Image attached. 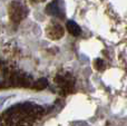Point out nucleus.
<instances>
[{
    "mask_svg": "<svg viewBox=\"0 0 127 126\" xmlns=\"http://www.w3.org/2000/svg\"><path fill=\"white\" fill-rule=\"evenodd\" d=\"M8 87H18V88H31L32 87V79L29 75L24 73L10 70L8 76Z\"/></svg>",
    "mask_w": 127,
    "mask_h": 126,
    "instance_id": "1",
    "label": "nucleus"
},
{
    "mask_svg": "<svg viewBox=\"0 0 127 126\" xmlns=\"http://www.w3.org/2000/svg\"><path fill=\"white\" fill-rule=\"evenodd\" d=\"M55 83L59 87L63 95L72 93L75 89V80L70 74H58L55 77Z\"/></svg>",
    "mask_w": 127,
    "mask_h": 126,
    "instance_id": "2",
    "label": "nucleus"
},
{
    "mask_svg": "<svg viewBox=\"0 0 127 126\" xmlns=\"http://www.w3.org/2000/svg\"><path fill=\"white\" fill-rule=\"evenodd\" d=\"M27 15V9L20 2L13 1L9 6V17L12 21L20 22Z\"/></svg>",
    "mask_w": 127,
    "mask_h": 126,
    "instance_id": "3",
    "label": "nucleus"
},
{
    "mask_svg": "<svg viewBox=\"0 0 127 126\" xmlns=\"http://www.w3.org/2000/svg\"><path fill=\"white\" fill-rule=\"evenodd\" d=\"M47 13L51 16H55L57 18L63 19L65 17V7L62 0H54L50 4L47 6Z\"/></svg>",
    "mask_w": 127,
    "mask_h": 126,
    "instance_id": "4",
    "label": "nucleus"
},
{
    "mask_svg": "<svg viewBox=\"0 0 127 126\" xmlns=\"http://www.w3.org/2000/svg\"><path fill=\"white\" fill-rule=\"evenodd\" d=\"M65 33V30H64L63 26L57 22H54L50 26H48L47 28V36H48L50 39L53 40H58L64 36Z\"/></svg>",
    "mask_w": 127,
    "mask_h": 126,
    "instance_id": "5",
    "label": "nucleus"
},
{
    "mask_svg": "<svg viewBox=\"0 0 127 126\" xmlns=\"http://www.w3.org/2000/svg\"><path fill=\"white\" fill-rule=\"evenodd\" d=\"M66 27H67L68 32H69L70 35L75 36V37H77V36H79L81 33L80 27H79L75 21H72V20H69V21H67V24H66Z\"/></svg>",
    "mask_w": 127,
    "mask_h": 126,
    "instance_id": "6",
    "label": "nucleus"
},
{
    "mask_svg": "<svg viewBox=\"0 0 127 126\" xmlns=\"http://www.w3.org/2000/svg\"><path fill=\"white\" fill-rule=\"evenodd\" d=\"M47 87H48V80H47L46 78H39V79H37L36 82H33L31 88L36 89V91H44Z\"/></svg>",
    "mask_w": 127,
    "mask_h": 126,
    "instance_id": "7",
    "label": "nucleus"
},
{
    "mask_svg": "<svg viewBox=\"0 0 127 126\" xmlns=\"http://www.w3.org/2000/svg\"><path fill=\"white\" fill-rule=\"evenodd\" d=\"M95 67H96L98 70H103V69L105 68V63H104V60L100 59V58L96 59L95 60Z\"/></svg>",
    "mask_w": 127,
    "mask_h": 126,
    "instance_id": "8",
    "label": "nucleus"
},
{
    "mask_svg": "<svg viewBox=\"0 0 127 126\" xmlns=\"http://www.w3.org/2000/svg\"><path fill=\"white\" fill-rule=\"evenodd\" d=\"M31 1H33V2H40V1H45V0H31Z\"/></svg>",
    "mask_w": 127,
    "mask_h": 126,
    "instance_id": "9",
    "label": "nucleus"
},
{
    "mask_svg": "<svg viewBox=\"0 0 127 126\" xmlns=\"http://www.w3.org/2000/svg\"><path fill=\"white\" fill-rule=\"evenodd\" d=\"M1 67H2V63L0 62V68H1Z\"/></svg>",
    "mask_w": 127,
    "mask_h": 126,
    "instance_id": "10",
    "label": "nucleus"
}]
</instances>
